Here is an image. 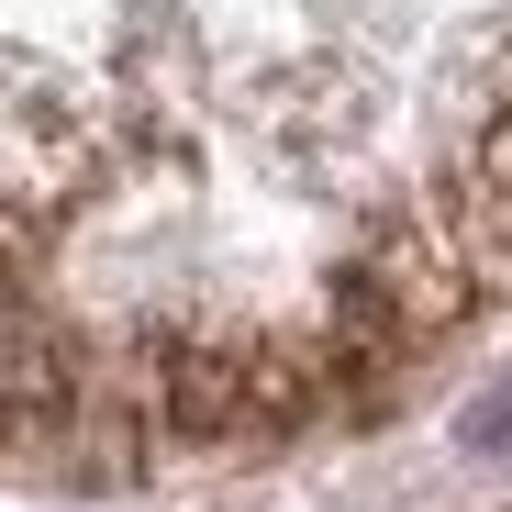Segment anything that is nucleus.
<instances>
[{
	"label": "nucleus",
	"instance_id": "f257e3e1",
	"mask_svg": "<svg viewBox=\"0 0 512 512\" xmlns=\"http://www.w3.org/2000/svg\"><path fill=\"white\" fill-rule=\"evenodd\" d=\"M468 446H512V401H490V412H468Z\"/></svg>",
	"mask_w": 512,
	"mask_h": 512
}]
</instances>
